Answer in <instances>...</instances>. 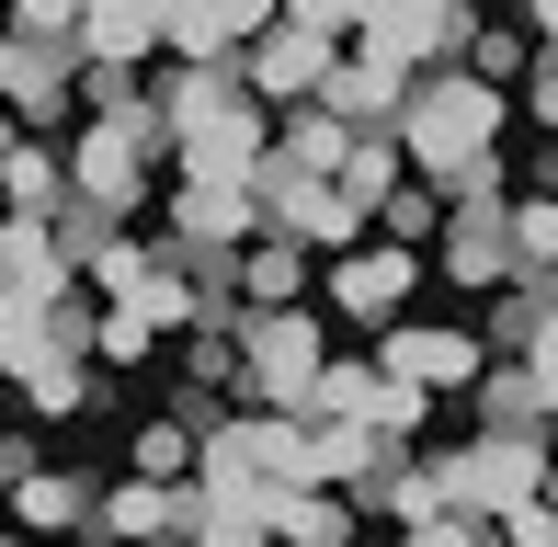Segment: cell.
Instances as JSON below:
<instances>
[{"mask_svg":"<svg viewBox=\"0 0 558 547\" xmlns=\"http://www.w3.org/2000/svg\"><path fill=\"white\" fill-rule=\"evenodd\" d=\"M501 126H513V92H490L478 69H434V81H411V114H399V160L422 171V183H456L468 160H490Z\"/></svg>","mask_w":558,"mask_h":547,"instance_id":"cell-1","label":"cell"},{"mask_svg":"<svg viewBox=\"0 0 558 547\" xmlns=\"http://www.w3.org/2000/svg\"><path fill=\"white\" fill-rule=\"evenodd\" d=\"M319 365H331V342H319V319H308V308H251V319H240V411L308 422Z\"/></svg>","mask_w":558,"mask_h":547,"instance_id":"cell-2","label":"cell"},{"mask_svg":"<svg viewBox=\"0 0 558 547\" xmlns=\"http://www.w3.org/2000/svg\"><path fill=\"white\" fill-rule=\"evenodd\" d=\"M434 467H445V502H456V513H478V525H513L524 502H547L558 445H524V434H468V445H434Z\"/></svg>","mask_w":558,"mask_h":547,"instance_id":"cell-3","label":"cell"},{"mask_svg":"<svg viewBox=\"0 0 558 547\" xmlns=\"http://www.w3.org/2000/svg\"><path fill=\"white\" fill-rule=\"evenodd\" d=\"M376 377L422 388V400H468L490 377V354H478L468 319H399V331H376Z\"/></svg>","mask_w":558,"mask_h":547,"instance_id":"cell-4","label":"cell"},{"mask_svg":"<svg viewBox=\"0 0 558 547\" xmlns=\"http://www.w3.org/2000/svg\"><path fill=\"white\" fill-rule=\"evenodd\" d=\"M422 252H399V240H365V252H342V263H319V296H331L342 319H365V331H399V308H411V285H422Z\"/></svg>","mask_w":558,"mask_h":547,"instance_id":"cell-5","label":"cell"},{"mask_svg":"<svg viewBox=\"0 0 558 547\" xmlns=\"http://www.w3.org/2000/svg\"><path fill=\"white\" fill-rule=\"evenodd\" d=\"M434 274L456 296H513V206H445Z\"/></svg>","mask_w":558,"mask_h":547,"instance_id":"cell-6","label":"cell"},{"mask_svg":"<svg viewBox=\"0 0 558 547\" xmlns=\"http://www.w3.org/2000/svg\"><path fill=\"white\" fill-rule=\"evenodd\" d=\"M171 160H183V183H263L274 114H263V104H228V114H206V126L171 137Z\"/></svg>","mask_w":558,"mask_h":547,"instance_id":"cell-7","label":"cell"},{"mask_svg":"<svg viewBox=\"0 0 558 547\" xmlns=\"http://www.w3.org/2000/svg\"><path fill=\"white\" fill-rule=\"evenodd\" d=\"M331 58H342V46H319L308 23H274V35L251 46V58H240V92H251L263 114H296V104H319V81H331Z\"/></svg>","mask_w":558,"mask_h":547,"instance_id":"cell-8","label":"cell"},{"mask_svg":"<svg viewBox=\"0 0 558 547\" xmlns=\"http://www.w3.org/2000/svg\"><path fill=\"white\" fill-rule=\"evenodd\" d=\"M160 217H171V240H183V252H228V263L263 240V206H251V183H171V194H160Z\"/></svg>","mask_w":558,"mask_h":547,"instance_id":"cell-9","label":"cell"},{"mask_svg":"<svg viewBox=\"0 0 558 547\" xmlns=\"http://www.w3.org/2000/svg\"><path fill=\"white\" fill-rule=\"evenodd\" d=\"M353 513L365 525H388V536H422V525H445V467H434V445H411V457H388L365 490H353Z\"/></svg>","mask_w":558,"mask_h":547,"instance_id":"cell-10","label":"cell"},{"mask_svg":"<svg viewBox=\"0 0 558 547\" xmlns=\"http://www.w3.org/2000/svg\"><path fill=\"white\" fill-rule=\"evenodd\" d=\"M69 206H92L104 229L148 217V160H137V148H114L104 126H81V148H69Z\"/></svg>","mask_w":558,"mask_h":547,"instance_id":"cell-11","label":"cell"},{"mask_svg":"<svg viewBox=\"0 0 558 547\" xmlns=\"http://www.w3.org/2000/svg\"><path fill=\"white\" fill-rule=\"evenodd\" d=\"M81 285L58 252V229L46 217H0V308H58V296Z\"/></svg>","mask_w":558,"mask_h":547,"instance_id":"cell-12","label":"cell"},{"mask_svg":"<svg viewBox=\"0 0 558 547\" xmlns=\"http://www.w3.org/2000/svg\"><path fill=\"white\" fill-rule=\"evenodd\" d=\"M92 502H104V479L35 457V467L12 479V502H0V525H12V536H69V525H92Z\"/></svg>","mask_w":558,"mask_h":547,"instance_id":"cell-13","label":"cell"},{"mask_svg":"<svg viewBox=\"0 0 558 547\" xmlns=\"http://www.w3.org/2000/svg\"><path fill=\"white\" fill-rule=\"evenodd\" d=\"M274 502L286 490H183V536L171 547H274Z\"/></svg>","mask_w":558,"mask_h":547,"instance_id":"cell-14","label":"cell"},{"mask_svg":"<svg viewBox=\"0 0 558 547\" xmlns=\"http://www.w3.org/2000/svg\"><path fill=\"white\" fill-rule=\"evenodd\" d=\"M92 536H104V547H171V536H183V490L114 479L104 502H92Z\"/></svg>","mask_w":558,"mask_h":547,"instance_id":"cell-15","label":"cell"},{"mask_svg":"<svg viewBox=\"0 0 558 547\" xmlns=\"http://www.w3.org/2000/svg\"><path fill=\"white\" fill-rule=\"evenodd\" d=\"M342 160H353V137H342L319 104L274 114V160H263V171H296V183H342Z\"/></svg>","mask_w":558,"mask_h":547,"instance_id":"cell-16","label":"cell"},{"mask_svg":"<svg viewBox=\"0 0 558 547\" xmlns=\"http://www.w3.org/2000/svg\"><path fill=\"white\" fill-rule=\"evenodd\" d=\"M137 58H160V12H137V0L81 12V69H137Z\"/></svg>","mask_w":558,"mask_h":547,"instance_id":"cell-17","label":"cell"},{"mask_svg":"<svg viewBox=\"0 0 558 547\" xmlns=\"http://www.w3.org/2000/svg\"><path fill=\"white\" fill-rule=\"evenodd\" d=\"M468 411H478V434H524V445H547V400H536V377H524V365H490V377L468 388Z\"/></svg>","mask_w":558,"mask_h":547,"instance_id":"cell-18","label":"cell"},{"mask_svg":"<svg viewBox=\"0 0 558 547\" xmlns=\"http://www.w3.org/2000/svg\"><path fill=\"white\" fill-rule=\"evenodd\" d=\"M274 547H365V513L331 502V490H286L274 502Z\"/></svg>","mask_w":558,"mask_h":547,"instance_id":"cell-19","label":"cell"},{"mask_svg":"<svg viewBox=\"0 0 558 547\" xmlns=\"http://www.w3.org/2000/svg\"><path fill=\"white\" fill-rule=\"evenodd\" d=\"M58 206H69V160L23 137L12 160H0V217H58Z\"/></svg>","mask_w":558,"mask_h":547,"instance_id":"cell-20","label":"cell"},{"mask_svg":"<svg viewBox=\"0 0 558 547\" xmlns=\"http://www.w3.org/2000/svg\"><path fill=\"white\" fill-rule=\"evenodd\" d=\"M308 252H296V240H251L240 252V308H296V296H308Z\"/></svg>","mask_w":558,"mask_h":547,"instance_id":"cell-21","label":"cell"},{"mask_svg":"<svg viewBox=\"0 0 558 547\" xmlns=\"http://www.w3.org/2000/svg\"><path fill=\"white\" fill-rule=\"evenodd\" d=\"M12 400L35 411V422H81L92 400H104V377H92V365H23V377H12Z\"/></svg>","mask_w":558,"mask_h":547,"instance_id":"cell-22","label":"cell"},{"mask_svg":"<svg viewBox=\"0 0 558 547\" xmlns=\"http://www.w3.org/2000/svg\"><path fill=\"white\" fill-rule=\"evenodd\" d=\"M137 285H148V240H137V229H114L104 252L81 263V296H104V308H125Z\"/></svg>","mask_w":558,"mask_h":547,"instance_id":"cell-23","label":"cell"},{"mask_svg":"<svg viewBox=\"0 0 558 547\" xmlns=\"http://www.w3.org/2000/svg\"><path fill=\"white\" fill-rule=\"evenodd\" d=\"M399 183H411V160H399V137H353V160H342V194H353V206H388V194Z\"/></svg>","mask_w":558,"mask_h":547,"instance_id":"cell-24","label":"cell"},{"mask_svg":"<svg viewBox=\"0 0 558 547\" xmlns=\"http://www.w3.org/2000/svg\"><path fill=\"white\" fill-rule=\"evenodd\" d=\"M376 240H399V252H422V240H445V194H434V183H399L388 206H376Z\"/></svg>","mask_w":558,"mask_h":547,"instance_id":"cell-25","label":"cell"},{"mask_svg":"<svg viewBox=\"0 0 558 547\" xmlns=\"http://www.w3.org/2000/svg\"><path fill=\"white\" fill-rule=\"evenodd\" d=\"M365 411H376V354H365V365H319L308 422H365Z\"/></svg>","mask_w":558,"mask_h":547,"instance_id":"cell-26","label":"cell"},{"mask_svg":"<svg viewBox=\"0 0 558 547\" xmlns=\"http://www.w3.org/2000/svg\"><path fill=\"white\" fill-rule=\"evenodd\" d=\"M148 342H160V331H148V319H125V308H104V342H92V365H137Z\"/></svg>","mask_w":558,"mask_h":547,"instance_id":"cell-27","label":"cell"},{"mask_svg":"<svg viewBox=\"0 0 558 547\" xmlns=\"http://www.w3.org/2000/svg\"><path fill=\"white\" fill-rule=\"evenodd\" d=\"M524 114H536V126L558 137V46H536V69H524V92H513Z\"/></svg>","mask_w":558,"mask_h":547,"instance_id":"cell-28","label":"cell"},{"mask_svg":"<svg viewBox=\"0 0 558 547\" xmlns=\"http://www.w3.org/2000/svg\"><path fill=\"white\" fill-rule=\"evenodd\" d=\"M399 547H501V525H478V513H445V525H422V536H399Z\"/></svg>","mask_w":558,"mask_h":547,"instance_id":"cell-29","label":"cell"},{"mask_svg":"<svg viewBox=\"0 0 558 547\" xmlns=\"http://www.w3.org/2000/svg\"><path fill=\"white\" fill-rule=\"evenodd\" d=\"M501 547H558V513H547V502H524L513 525H501Z\"/></svg>","mask_w":558,"mask_h":547,"instance_id":"cell-30","label":"cell"},{"mask_svg":"<svg viewBox=\"0 0 558 547\" xmlns=\"http://www.w3.org/2000/svg\"><path fill=\"white\" fill-rule=\"evenodd\" d=\"M23 467H35V445H23L12 422H0V502H12V479H23Z\"/></svg>","mask_w":558,"mask_h":547,"instance_id":"cell-31","label":"cell"},{"mask_svg":"<svg viewBox=\"0 0 558 547\" xmlns=\"http://www.w3.org/2000/svg\"><path fill=\"white\" fill-rule=\"evenodd\" d=\"M12 148H23V126H12V114H0V160H12Z\"/></svg>","mask_w":558,"mask_h":547,"instance_id":"cell-32","label":"cell"},{"mask_svg":"<svg viewBox=\"0 0 558 547\" xmlns=\"http://www.w3.org/2000/svg\"><path fill=\"white\" fill-rule=\"evenodd\" d=\"M536 194H558V148H547V171H536Z\"/></svg>","mask_w":558,"mask_h":547,"instance_id":"cell-33","label":"cell"},{"mask_svg":"<svg viewBox=\"0 0 558 547\" xmlns=\"http://www.w3.org/2000/svg\"><path fill=\"white\" fill-rule=\"evenodd\" d=\"M0 547H35V536H12V525H0Z\"/></svg>","mask_w":558,"mask_h":547,"instance_id":"cell-34","label":"cell"},{"mask_svg":"<svg viewBox=\"0 0 558 547\" xmlns=\"http://www.w3.org/2000/svg\"><path fill=\"white\" fill-rule=\"evenodd\" d=\"M547 513H558V467H547Z\"/></svg>","mask_w":558,"mask_h":547,"instance_id":"cell-35","label":"cell"},{"mask_svg":"<svg viewBox=\"0 0 558 547\" xmlns=\"http://www.w3.org/2000/svg\"><path fill=\"white\" fill-rule=\"evenodd\" d=\"M0 69H12V35H0Z\"/></svg>","mask_w":558,"mask_h":547,"instance_id":"cell-36","label":"cell"},{"mask_svg":"<svg viewBox=\"0 0 558 547\" xmlns=\"http://www.w3.org/2000/svg\"><path fill=\"white\" fill-rule=\"evenodd\" d=\"M0 388H12V365H0Z\"/></svg>","mask_w":558,"mask_h":547,"instance_id":"cell-37","label":"cell"},{"mask_svg":"<svg viewBox=\"0 0 558 547\" xmlns=\"http://www.w3.org/2000/svg\"><path fill=\"white\" fill-rule=\"evenodd\" d=\"M547 342H558V319H547Z\"/></svg>","mask_w":558,"mask_h":547,"instance_id":"cell-38","label":"cell"}]
</instances>
